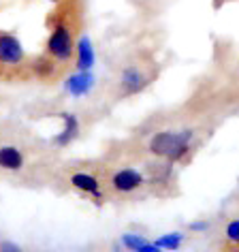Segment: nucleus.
<instances>
[{"label":"nucleus","instance_id":"7","mask_svg":"<svg viewBox=\"0 0 239 252\" xmlns=\"http://www.w3.org/2000/svg\"><path fill=\"white\" fill-rule=\"evenodd\" d=\"M28 169V150L15 139L0 141V171L2 173H22Z\"/></svg>","mask_w":239,"mask_h":252},{"label":"nucleus","instance_id":"1","mask_svg":"<svg viewBox=\"0 0 239 252\" xmlns=\"http://www.w3.org/2000/svg\"><path fill=\"white\" fill-rule=\"evenodd\" d=\"M86 4L84 0H56L45 17L47 39L43 45V56L64 75L75 66L77 45L84 36Z\"/></svg>","mask_w":239,"mask_h":252},{"label":"nucleus","instance_id":"2","mask_svg":"<svg viewBox=\"0 0 239 252\" xmlns=\"http://www.w3.org/2000/svg\"><path fill=\"white\" fill-rule=\"evenodd\" d=\"M0 81L4 84L34 81L32 54H28L22 41L7 30H0Z\"/></svg>","mask_w":239,"mask_h":252},{"label":"nucleus","instance_id":"14","mask_svg":"<svg viewBox=\"0 0 239 252\" xmlns=\"http://www.w3.org/2000/svg\"><path fill=\"white\" fill-rule=\"evenodd\" d=\"M188 229H190L192 233H203V231L209 229V222H207V220H197V222L188 224Z\"/></svg>","mask_w":239,"mask_h":252},{"label":"nucleus","instance_id":"13","mask_svg":"<svg viewBox=\"0 0 239 252\" xmlns=\"http://www.w3.org/2000/svg\"><path fill=\"white\" fill-rule=\"evenodd\" d=\"M88 88H90V75H88L86 71H79V73L71 79V92H75V94H84Z\"/></svg>","mask_w":239,"mask_h":252},{"label":"nucleus","instance_id":"3","mask_svg":"<svg viewBox=\"0 0 239 252\" xmlns=\"http://www.w3.org/2000/svg\"><path fill=\"white\" fill-rule=\"evenodd\" d=\"M194 133L192 130H158L149 137L148 152L154 158H165L171 162H184L192 154Z\"/></svg>","mask_w":239,"mask_h":252},{"label":"nucleus","instance_id":"8","mask_svg":"<svg viewBox=\"0 0 239 252\" xmlns=\"http://www.w3.org/2000/svg\"><path fill=\"white\" fill-rule=\"evenodd\" d=\"M60 120L64 122V128L56 137V143H58V146H68L79 133V120L75 118L73 113H60Z\"/></svg>","mask_w":239,"mask_h":252},{"label":"nucleus","instance_id":"6","mask_svg":"<svg viewBox=\"0 0 239 252\" xmlns=\"http://www.w3.org/2000/svg\"><path fill=\"white\" fill-rule=\"evenodd\" d=\"M156 73L152 71V64L148 62H133V64L124 66L120 73V94L122 96H133L152 84Z\"/></svg>","mask_w":239,"mask_h":252},{"label":"nucleus","instance_id":"10","mask_svg":"<svg viewBox=\"0 0 239 252\" xmlns=\"http://www.w3.org/2000/svg\"><path fill=\"white\" fill-rule=\"evenodd\" d=\"M122 244L126 246L128 250H135V252H158L156 244H149L146 237L135 235V233H126V235H122Z\"/></svg>","mask_w":239,"mask_h":252},{"label":"nucleus","instance_id":"5","mask_svg":"<svg viewBox=\"0 0 239 252\" xmlns=\"http://www.w3.org/2000/svg\"><path fill=\"white\" fill-rule=\"evenodd\" d=\"M66 184L71 186L73 190H77L79 194H86V197H90L92 201H96V203L107 199L103 175L92 171V169L73 167L71 171L66 173Z\"/></svg>","mask_w":239,"mask_h":252},{"label":"nucleus","instance_id":"12","mask_svg":"<svg viewBox=\"0 0 239 252\" xmlns=\"http://www.w3.org/2000/svg\"><path fill=\"white\" fill-rule=\"evenodd\" d=\"M224 239L229 248H239V218L231 220L224 229Z\"/></svg>","mask_w":239,"mask_h":252},{"label":"nucleus","instance_id":"4","mask_svg":"<svg viewBox=\"0 0 239 252\" xmlns=\"http://www.w3.org/2000/svg\"><path fill=\"white\" fill-rule=\"evenodd\" d=\"M103 182H105V192L116 194V197H133V194L141 192L143 188H148L146 171L128 165L105 171Z\"/></svg>","mask_w":239,"mask_h":252},{"label":"nucleus","instance_id":"11","mask_svg":"<svg viewBox=\"0 0 239 252\" xmlns=\"http://www.w3.org/2000/svg\"><path fill=\"white\" fill-rule=\"evenodd\" d=\"M154 244L158 250H178L179 246L184 244V235H181V233H167V235L156 239Z\"/></svg>","mask_w":239,"mask_h":252},{"label":"nucleus","instance_id":"9","mask_svg":"<svg viewBox=\"0 0 239 252\" xmlns=\"http://www.w3.org/2000/svg\"><path fill=\"white\" fill-rule=\"evenodd\" d=\"M94 62V54H92V45L86 36L79 39V45H77V58H75V66L79 71H88Z\"/></svg>","mask_w":239,"mask_h":252}]
</instances>
